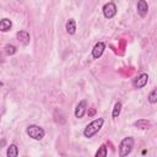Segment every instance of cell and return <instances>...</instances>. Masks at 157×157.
Masks as SVG:
<instances>
[{
  "instance_id": "10",
  "label": "cell",
  "mask_w": 157,
  "mask_h": 157,
  "mask_svg": "<svg viewBox=\"0 0 157 157\" xmlns=\"http://www.w3.org/2000/svg\"><path fill=\"white\" fill-rule=\"evenodd\" d=\"M11 26H12V23H11V21H10L9 18H2V20L0 21V31H1V32H7V31H10Z\"/></svg>"
},
{
  "instance_id": "15",
  "label": "cell",
  "mask_w": 157,
  "mask_h": 157,
  "mask_svg": "<svg viewBox=\"0 0 157 157\" xmlns=\"http://www.w3.org/2000/svg\"><path fill=\"white\" fill-rule=\"evenodd\" d=\"M108 155V151H107V146L105 145H101L99 150L96 152V157H105Z\"/></svg>"
},
{
  "instance_id": "6",
  "label": "cell",
  "mask_w": 157,
  "mask_h": 157,
  "mask_svg": "<svg viewBox=\"0 0 157 157\" xmlns=\"http://www.w3.org/2000/svg\"><path fill=\"white\" fill-rule=\"evenodd\" d=\"M104 49H105L104 43L98 42V43H97V44L93 47V49H92V56H93V58H96V59H98V58H99V56L103 54Z\"/></svg>"
},
{
  "instance_id": "16",
  "label": "cell",
  "mask_w": 157,
  "mask_h": 157,
  "mask_svg": "<svg viewBox=\"0 0 157 157\" xmlns=\"http://www.w3.org/2000/svg\"><path fill=\"white\" fill-rule=\"evenodd\" d=\"M16 52H17V48H16L15 45H12V44L5 45V53H6L7 55H13Z\"/></svg>"
},
{
  "instance_id": "19",
  "label": "cell",
  "mask_w": 157,
  "mask_h": 157,
  "mask_svg": "<svg viewBox=\"0 0 157 157\" xmlns=\"http://www.w3.org/2000/svg\"><path fill=\"white\" fill-rule=\"evenodd\" d=\"M1 61H2V58H1V55H0V63H1Z\"/></svg>"
},
{
  "instance_id": "11",
  "label": "cell",
  "mask_w": 157,
  "mask_h": 157,
  "mask_svg": "<svg viewBox=\"0 0 157 157\" xmlns=\"http://www.w3.org/2000/svg\"><path fill=\"white\" fill-rule=\"evenodd\" d=\"M66 31L69 34H74L76 32V22L74 18H70L67 22H66Z\"/></svg>"
},
{
  "instance_id": "3",
  "label": "cell",
  "mask_w": 157,
  "mask_h": 157,
  "mask_svg": "<svg viewBox=\"0 0 157 157\" xmlns=\"http://www.w3.org/2000/svg\"><path fill=\"white\" fill-rule=\"evenodd\" d=\"M26 132L29 137H32L34 140H42L44 137V134H45V131L38 125H29L26 129Z\"/></svg>"
},
{
  "instance_id": "2",
  "label": "cell",
  "mask_w": 157,
  "mask_h": 157,
  "mask_svg": "<svg viewBox=\"0 0 157 157\" xmlns=\"http://www.w3.org/2000/svg\"><path fill=\"white\" fill-rule=\"evenodd\" d=\"M132 147H134V139L132 137H125L121 140L120 145H119V155L121 157L124 156H128L131 151H132Z\"/></svg>"
},
{
  "instance_id": "4",
  "label": "cell",
  "mask_w": 157,
  "mask_h": 157,
  "mask_svg": "<svg viewBox=\"0 0 157 157\" xmlns=\"http://www.w3.org/2000/svg\"><path fill=\"white\" fill-rule=\"evenodd\" d=\"M117 13V6L113 2H108L103 6V15L105 18H112Z\"/></svg>"
},
{
  "instance_id": "7",
  "label": "cell",
  "mask_w": 157,
  "mask_h": 157,
  "mask_svg": "<svg viewBox=\"0 0 157 157\" xmlns=\"http://www.w3.org/2000/svg\"><path fill=\"white\" fill-rule=\"evenodd\" d=\"M147 11H148V5L145 0H139L137 1V12L141 17H145L147 15Z\"/></svg>"
},
{
  "instance_id": "20",
  "label": "cell",
  "mask_w": 157,
  "mask_h": 157,
  "mask_svg": "<svg viewBox=\"0 0 157 157\" xmlns=\"http://www.w3.org/2000/svg\"><path fill=\"white\" fill-rule=\"evenodd\" d=\"M1 86H2V82H1V81H0V87H1Z\"/></svg>"
},
{
  "instance_id": "8",
  "label": "cell",
  "mask_w": 157,
  "mask_h": 157,
  "mask_svg": "<svg viewBox=\"0 0 157 157\" xmlns=\"http://www.w3.org/2000/svg\"><path fill=\"white\" fill-rule=\"evenodd\" d=\"M16 37H17V40L21 42L23 45H27L29 43V33L27 31H18Z\"/></svg>"
},
{
  "instance_id": "17",
  "label": "cell",
  "mask_w": 157,
  "mask_h": 157,
  "mask_svg": "<svg viewBox=\"0 0 157 157\" xmlns=\"http://www.w3.org/2000/svg\"><path fill=\"white\" fill-rule=\"evenodd\" d=\"M148 101H150V103H156V102H157V90H153V91L150 93Z\"/></svg>"
},
{
  "instance_id": "5",
  "label": "cell",
  "mask_w": 157,
  "mask_h": 157,
  "mask_svg": "<svg viewBox=\"0 0 157 157\" xmlns=\"http://www.w3.org/2000/svg\"><path fill=\"white\" fill-rule=\"evenodd\" d=\"M147 80H148L147 74H141V75H139L136 78H134L132 83H134V86H135L136 88H142V87L147 83Z\"/></svg>"
},
{
  "instance_id": "12",
  "label": "cell",
  "mask_w": 157,
  "mask_h": 157,
  "mask_svg": "<svg viewBox=\"0 0 157 157\" xmlns=\"http://www.w3.org/2000/svg\"><path fill=\"white\" fill-rule=\"evenodd\" d=\"M6 155H7L9 157H16V156H18V150H17V146H16V145H10V146L7 147Z\"/></svg>"
},
{
  "instance_id": "14",
  "label": "cell",
  "mask_w": 157,
  "mask_h": 157,
  "mask_svg": "<svg viewBox=\"0 0 157 157\" xmlns=\"http://www.w3.org/2000/svg\"><path fill=\"white\" fill-rule=\"evenodd\" d=\"M150 125H151V124H150L147 120H144V119L137 120V121L135 123V126H137V128H140V129H148Z\"/></svg>"
},
{
  "instance_id": "9",
  "label": "cell",
  "mask_w": 157,
  "mask_h": 157,
  "mask_svg": "<svg viewBox=\"0 0 157 157\" xmlns=\"http://www.w3.org/2000/svg\"><path fill=\"white\" fill-rule=\"evenodd\" d=\"M85 112H86V101H81V102L76 105L75 117H76V118H82V117L85 115Z\"/></svg>"
},
{
  "instance_id": "13",
  "label": "cell",
  "mask_w": 157,
  "mask_h": 157,
  "mask_svg": "<svg viewBox=\"0 0 157 157\" xmlns=\"http://www.w3.org/2000/svg\"><path fill=\"white\" fill-rule=\"evenodd\" d=\"M120 110H121V103L120 102H117L115 103V105H114V108H113V113H112V117L115 119V118H118L119 117V114H120Z\"/></svg>"
},
{
  "instance_id": "1",
  "label": "cell",
  "mask_w": 157,
  "mask_h": 157,
  "mask_svg": "<svg viewBox=\"0 0 157 157\" xmlns=\"http://www.w3.org/2000/svg\"><path fill=\"white\" fill-rule=\"evenodd\" d=\"M103 123H104V120H103L102 118H98V119H94L93 121H91V123L86 126V129H85V131H83L85 137H88V139L92 137L96 132L99 131V129L102 128Z\"/></svg>"
},
{
  "instance_id": "18",
  "label": "cell",
  "mask_w": 157,
  "mask_h": 157,
  "mask_svg": "<svg viewBox=\"0 0 157 157\" xmlns=\"http://www.w3.org/2000/svg\"><path fill=\"white\" fill-rule=\"evenodd\" d=\"M94 113H96V109H94V108H91V109L88 110V117H92Z\"/></svg>"
}]
</instances>
